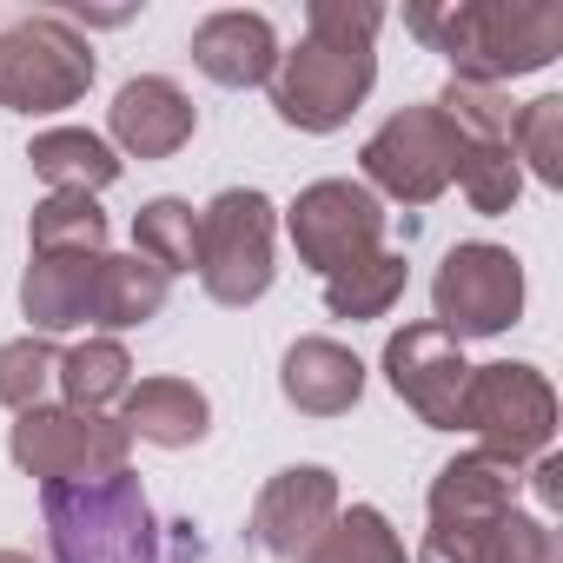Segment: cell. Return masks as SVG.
<instances>
[{"instance_id": "obj_1", "label": "cell", "mask_w": 563, "mask_h": 563, "mask_svg": "<svg viewBox=\"0 0 563 563\" xmlns=\"http://www.w3.org/2000/svg\"><path fill=\"white\" fill-rule=\"evenodd\" d=\"M378 27H385L378 0H312L306 41L292 54H278L272 80H265L272 113L299 133H339L378 80V54H372Z\"/></svg>"}, {"instance_id": "obj_2", "label": "cell", "mask_w": 563, "mask_h": 563, "mask_svg": "<svg viewBox=\"0 0 563 563\" xmlns=\"http://www.w3.org/2000/svg\"><path fill=\"white\" fill-rule=\"evenodd\" d=\"M405 27L451 60V80L510 87L543 74L563 54V8L556 0H451V8H405Z\"/></svg>"}, {"instance_id": "obj_3", "label": "cell", "mask_w": 563, "mask_h": 563, "mask_svg": "<svg viewBox=\"0 0 563 563\" xmlns=\"http://www.w3.org/2000/svg\"><path fill=\"white\" fill-rule=\"evenodd\" d=\"M41 510L60 563H159L153 510L133 471L107 484H41Z\"/></svg>"}, {"instance_id": "obj_4", "label": "cell", "mask_w": 563, "mask_h": 563, "mask_svg": "<svg viewBox=\"0 0 563 563\" xmlns=\"http://www.w3.org/2000/svg\"><path fill=\"white\" fill-rule=\"evenodd\" d=\"M93 87V41L67 14H21L0 27V107L27 120L67 113Z\"/></svg>"}, {"instance_id": "obj_5", "label": "cell", "mask_w": 563, "mask_h": 563, "mask_svg": "<svg viewBox=\"0 0 563 563\" xmlns=\"http://www.w3.org/2000/svg\"><path fill=\"white\" fill-rule=\"evenodd\" d=\"M272 239L278 206L258 186H225L212 206H199V286L212 306H258L272 292Z\"/></svg>"}, {"instance_id": "obj_6", "label": "cell", "mask_w": 563, "mask_h": 563, "mask_svg": "<svg viewBox=\"0 0 563 563\" xmlns=\"http://www.w3.org/2000/svg\"><path fill=\"white\" fill-rule=\"evenodd\" d=\"M457 431L477 438V451L504 457V464H537L550 457V438H556V391L537 365H471L464 378V405H457Z\"/></svg>"}, {"instance_id": "obj_7", "label": "cell", "mask_w": 563, "mask_h": 563, "mask_svg": "<svg viewBox=\"0 0 563 563\" xmlns=\"http://www.w3.org/2000/svg\"><path fill=\"white\" fill-rule=\"evenodd\" d=\"M133 438L107 411H74V405H34L8 431V457L41 477V484H107L126 471Z\"/></svg>"}, {"instance_id": "obj_8", "label": "cell", "mask_w": 563, "mask_h": 563, "mask_svg": "<svg viewBox=\"0 0 563 563\" xmlns=\"http://www.w3.org/2000/svg\"><path fill=\"white\" fill-rule=\"evenodd\" d=\"M431 325H444L451 339H497L523 319V265L510 245L490 239H464L438 258L431 278Z\"/></svg>"}, {"instance_id": "obj_9", "label": "cell", "mask_w": 563, "mask_h": 563, "mask_svg": "<svg viewBox=\"0 0 563 563\" xmlns=\"http://www.w3.org/2000/svg\"><path fill=\"white\" fill-rule=\"evenodd\" d=\"M457 153H464V133L424 100V107H398L365 146H358V166H365V186L398 199V206H431L451 173H457Z\"/></svg>"}, {"instance_id": "obj_10", "label": "cell", "mask_w": 563, "mask_h": 563, "mask_svg": "<svg viewBox=\"0 0 563 563\" xmlns=\"http://www.w3.org/2000/svg\"><path fill=\"white\" fill-rule=\"evenodd\" d=\"M286 232L299 245V265H312L319 278H332L339 265H352V258H365V252L385 245V199L365 179H312L292 199Z\"/></svg>"}, {"instance_id": "obj_11", "label": "cell", "mask_w": 563, "mask_h": 563, "mask_svg": "<svg viewBox=\"0 0 563 563\" xmlns=\"http://www.w3.org/2000/svg\"><path fill=\"white\" fill-rule=\"evenodd\" d=\"M385 378L431 431H457V405H464V378H471L464 339H451L444 325L418 319V325L385 339Z\"/></svg>"}, {"instance_id": "obj_12", "label": "cell", "mask_w": 563, "mask_h": 563, "mask_svg": "<svg viewBox=\"0 0 563 563\" xmlns=\"http://www.w3.org/2000/svg\"><path fill=\"white\" fill-rule=\"evenodd\" d=\"M332 517H339V477L325 464H286L278 477H265V490L252 497V543L265 556L299 563Z\"/></svg>"}, {"instance_id": "obj_13", "label": "cell", "mask_w": 563, "mask_h": 563, "mask_svg": "<svg viewBox=\"0 0 563 563\" xmlns=\"http://www.w3.org/2000/svg\"><path fill=\"white\" fill-rule=\"evenodd\" d=\"M107 133H113V153H133V159H173L192 133H199V107L186 100L179 80L166 74H140L113 93L107 107Z\"/></svg>"}, {"instance_id": "obj_14", "label": "cell", "mask_w": 563, "mask_h": 563, "mask_svg": "<svg viewBox=\"0 0 563 563\" xmlns=\"http://www.w3.org/2000/svg\"><path fill=\"white\" fill-rule=\"evenodd\" d=\"M278 391L299 418H345L365 398V358L339 339H292L278 358Z\"/></svg>"}, {"instance_id": "obj_15", "label": "cell", "mask_w": 563, "mask_h": 563, "mask_svg": "<svg viewBox=\"0 0 563 563\" xmlns=\"http://www.w3.org/2000/svg\"><path fill=\"white\" fill-rule=\"evenodd\" d=\"M192 67L212 80V87H265L272 67H278V34L265 14H245V8H225V14H206L192 27Z\"/></svg>"}, {"instance_id": "obj_16", "label": "cell", "mask_w": 563, "mask_h": 563, "mask_svg": "<svg viewBox=\"0 0 563 563\" xmlns=\"http://www.w3.org/2000/svg\"><path fill=\"white\" fill-rule=\"evenodd\" d=\"M107 252H34L21 272V312L41 339L93 325V272Z\"/></svg>"}, {"instance_id": "obj_17", "label": "cell", "mask_w": 563, "mask_h": 563, "mask_svg": "<svg viewBox=\"0 0 563 563\" xmlns=\"http://www.w3.org/2000/svg\"><path fill=\"white\" fill-rule=\"evenodd\" d=\"M120 431L140 438V444H159V451L206 444V431H212V398H206L192 378H140V385L120 398Z\"/></svg>"}, {"instance_id": "obj_18", "label": "cell", "mask_w": 563, "mask_h": 563, "mask_svg": "<svg viewBox=\"0 0 563 563\" xmlns=\"http://www.w3.org/2000/svg\"><path fill=\"white\" fill-rule=\"evenodd\" d=\"M517 464L490 457V451H464L431 477L424 517L431 523H497L504 510H517Z\"/></svg>"}, {"instance_id": "obj_19", "label": "cell", "mask_w": 563, "mask_h": 563, "mask_svg": "<svg viewBox=\"0 0 563 563\" xmlns=\"http://www.w3.org/2000/svg\"><path fill=\"white\" fill-rule=\"evenodd\" d=\"M166 299H173V278L159 265H146L140 252H107L100 272H93V325H100V339L153 325L166 312Z\"/></svg>"}, {"instance_id": "obj_20", "label": "cell", "mask_w": 563, "mask_h": 563, "mask_svg": "<svg viewBox=\"0 0 563 563\" xmlns=\"http://www.w3.org/2000/svg\"><path fill=\"white\" fill-rule=\"evenodd\" d=\"M27 159H34V173L54 186V192H107L113 179H120V153H113V140H100V133H87V126H47V133H34V146H27Z\"/></svg>"}, {"instance_id": "obj_21", "label": "cell", "mask_w": 563, "mask_h": 563, "mask_svg": "<svg viewBox=\"0 0 563 563\" xmlns=\"http://www.w3.org/2000/svg\"><path fill=\"white\" fill-rule=\"evenodd\" d=\"M398 292H405V252L378 245V252H365L325 278V312L345 325H365V319H385L398 306Z\"/></svg>"}, {"instance_id": "obj_22", "label": "cell", "mask_w": 563, "mask_h": 563, "mask_svg": "<svg viewBox=\"0 0 563 563\" xmlns=\"http://www.w3.org/2000/svg\"><path fill=\"white\" fill-rule=\"evenodd\" d=\"M60 398L74 411H107L133 391V358L120 339H80L74 352H60V372H54Z\"/></svg>"}, {"instance_id": "obj_23", "label": "cell", "mask_w": 563, "mask_h": 563, "mask_svg": "<svg viewBox=\"0 0 563 563\" xmlns=\"http://www.w3.org/2000/svg\"><path fill=\"white\" fill-rule=\"evenodd\" d=\"M133 252H140L146 265H159L166 278L199 272V212H192L186 199H173V192L146 199V206L133 212Z\"/></svg>"}, {"instance_id": "obj_24", "label": "cell", "mask_w": 563, "mask_h": 563, "mask_svg": "<svg viewBox=\"0 0 563 563\" xmlns=\"http://www.w3.org/2000/svg\"><path fill=\"white\" fill-rule=\"evenodd\" d=\"M299 563H405V543H398V530H391L385 510L352 504V510H339V517L319 530V543H312Z\"/></svg>"}, {"instance_id": "obj_25", "label": "cell", "mask_w": 563, "mask_h": 563, "mask_svg": "<svg viewBox=\"0 0 563 563\" xmlns=\"http://www.w3.org/2000/svg\"><path fill=\"white\" fill-rule=\"evenodd\" d=\"M451 179L464 186L471 212H484V219H504V212L517 206V192H523V166H517L510 140H464Z\"/></svg>"}, {"instance_id": "obj_26", "label": "cell", "mask_w": 563, "mask_h": 563, "mask_svg": "<svg viewBox=\"0 0 563 563\" xmlns=\"http://www.w3.org/2000/svg\"><path fill=\"white\" fill-rule=\"evenodd\" d=\"M34 252H107V212L87 192H47L27 219Z\"/></svg>"}, {"instance_id": "obj_27", "label": "cell", "mask_w": 563, "mask_h": 563, "mask_svg": "<svg viewBox=\"0 0 563 563\" xmlns=\"http://www.w3.org/2000/svg\"><path fill=\"white\" fill-rule=\"evenodd\" d=\"M510 153L537 186H563V93H537L510 120Z\"/></svg>"}, {"instance_id": "obj_28", "label": "cell", "mask_w": 563, "mask_h": 563, "mask_svg": "<svg viewBox=\"0 0 563 563\" xmlns=\"http://www.w3.org/2000/svg\"><path fill=\"white\" fill-rule=\"evenodd\" d=\"M54 372H60L54 339H41V332L8 339V345H0V405H8L14 418H21V411H34V405H47Z\"/></svg>"}, {"instance_id": "obj_29", "label": "cell", "mask_w": 563, "mask_h": 563, "mask_svg": "<svg viewBox=\"0 0 563 563\" xmlns=\"http://www.w3.org/2000/svg\"><path fill=\"white\" fill-rule=\"evenodd\" d=\"M484 563H556V537H550V523H543V517L510 510V517L497 523V537H490Z\"/></svg>"}, {"instance_id": "obj_30", "label": "cell", "mask_w": 563, "mask_h": 563, "mask_svg": "<svg viewBox=\"0 0 563 563\" xmlns=\"http://www.w3.org/2000/svg\"><path fill=\"white\" fill-rule=\"evenodd\" d=\"M556 477H563V464H556V457H537L530 490H537V504H543V523H550V510H556Z\"/></svg>"}, {"instance_id": "obj_31", "label": "cell", "mask_w": 563, "mask_h": 563, "mask_svg": "<svg viewBox=\"0 0 563 563\" xmlns=\"http://www.w3.org/2000/svg\"><path fill=\"white\" fill-rule=\"evenodd\" d=\"M0 563H41L34 550H0Z\"/></svg>"}]
</instances>
